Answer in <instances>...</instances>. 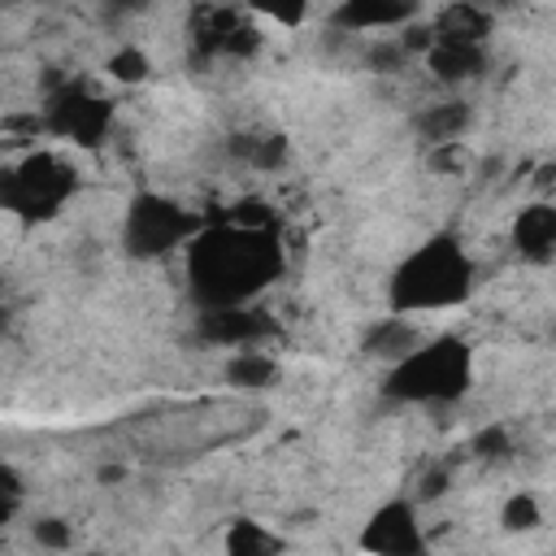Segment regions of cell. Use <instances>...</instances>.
Returning a JSON list of instances; mask_svg holds the SVG:
<instances>
[{
    "instance_id": "3957f363",
    "label": "cell",
    "mask_w": 556,
    "mask_h": 556,
    "mask_svg": "<svg viewBox=\"0 0 556 556\" xmlns=\"http://www.w3.org/2000/svg\"><path fill=\"white\" fill-rule=\"evenodd\" d=\"M413 513L408 508H387V513H378V521L369 526V547H382V552H408V547H417L421 539H417V521H408Z\"/></svg>"
},
{
    "instance_id": "6da1fadb",
    "label": "cell",
    "mask_w": 556,
    "mask_h": 556,
    "mask_svg": "<svg viewBox=\"0 0 556 556\" xmlns=\"http://www.w3.org/2000/svg\"><path fill=\"white\" fill-rule=\"evenodd\" d=\"M274 261H278V248H269L265 235L235 226V230L204 239V248L195 252V274L204 282V291H213L222 300H239L265 282Z\"/></svg>"
},
{
    "instance_id": "7a4b0ae2",
    "label": "cell",
    "mask_w": 556,
    "mask_h": 556,
    "mask_svg": "<svg viewBox=\"0 0 556 556\" xmlns=\"http://www.w3.org/2000/svg\"><path fill=\"white\" fill-rule=\"evenodd\" d=\"M469 287V265L452 243L421 248L395 278V304L400 308H443L456 304Z\"/></svg>"
}]
</instances>
